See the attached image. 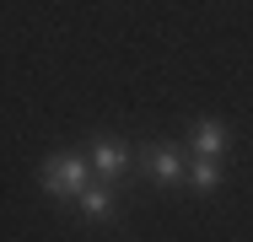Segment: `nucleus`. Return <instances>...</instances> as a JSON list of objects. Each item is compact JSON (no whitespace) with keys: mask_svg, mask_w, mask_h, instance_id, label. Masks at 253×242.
<instances>
[{"mask_svg":"<svg viewBox=\"0 0 253 242\" xmlns=\"http://www.w3.org/2000/svg\"><path fill=\"white\" fill-rule=\"evenodd\" d=\"M183 183H189L194 194H215V189H221V161H210V156H189Z\"/></svg>","mask_w":253,"mask_h":242,"instance_id":"obj_5","label":"nucleus"},{"mask_svg":"<svg viewBox=\"0 0 253 242\" xmlns=\"http://www.w3.org/2000/svg\"><path fill=\"white\" fill-rule=\"evenodd\" d=\"M146 172H151L156 183H178V178L189 172L183 145H146Z\"/></svg>","mask_w":253,"mask_h":242,"instance_id":"obj_3","label":"nucleus"},{"mask_svg":"<svg viewBox=\"0 0 253 242\" xmlns=\"http://www.w3.org/2000/svg\"><path fill=\"white\" fill-rule=\"evenodd\" d=\"M81 215L108 221V215H113V189H108V183H86V189H81Z\"/></svg>","mask_w":253,"mask_h":242,"instance_id":"obj_6","label":"nucleus"},{"mask_svg":"<svg viewBox=\"0 0 253 242\" xmlns=\"http://www.w3.org/2000/svg\"><path fill=\"white\" fill-rule=\"evenodd\" d=\"M226 145H232V135H226V124H221V119H200V124L189 129V151H194V156L221 161V156H226Z\"/></svg>","mask_w":253,"mask_h":242,"instance_id":"obj_4","label":"nucleus"},{"mask_svg":"<svg viewBox=\"0 0 253 242\" xmlns=\"http://www.w3.org/2000/svg\"><path fill=\"white\" fill-rule=\"evenodd\" d=\"M86 172H92V161H86V156L59 151V156H49V161L38 167V183H43V194H54V199H81Z\"/></svg>","mask_w":253,"mask_h":242,"instance_id":"obj_1","label":"nucleus"},{"mask_svg":"<svg viewBox=\"0 0 253 242\" xmlns=\"http://www.w3.org/2000/svg\"><path fill=\"white\" fill-rule=\"evenodd\" d=\"M86 161H92V172H97L102 183H113V178H124V172H129V161H135V156H129V145H119L113 135H97L92 151H86Z\"/></svg>","mask_w":253,"mask_h":242,"instance_id":"obj_2","label":"nucleus"}]
</instances>
